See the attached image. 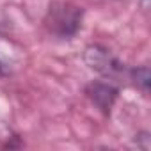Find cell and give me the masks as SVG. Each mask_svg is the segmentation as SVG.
Instances as JSON below:
<instances>
[{"mask_svg": "<svg viewBox=\"0 0 151 151\" xmlns=\"http://www.w3.org/2000/svg\"><path fill=\"white\" fill-rule=\"evenodd\" d=\"M87 100L105 116H109L119 98V87L112 80H93L84 89Z\"/></svg>", "mask_w": 151, "mask_h": 151, "instance_id": "cell-3", "label": "cell"}, {"mask_svg": "<svg viewBox=\"0 0 151 151\" xmlns=\"http://www.w3.org/2000/svg\"><path fill=\"white\" fill-rule=\"evenodd\" d=\"M84 22V9L77 4L64 2V0H53L48 4L46 14L43 18V25L48 34L59 39H71L75 37Z\"/></svg>", "mask_w": 151, "mask_h": 151, "instance_id": "cell-1", "label": "cell"}, {"mask_svg": "<svg viewBox=\"0 0 151 151\" xmlns=\"http://www.w3.org/2000/svg\"><path fill=\"white\" fill-rule=\"evenodd\" d=\"M82 59H84V64L91 71L98 73L100 77H103L107 80L119 82L123 78H128L130 68L103 45H87L84 48Z\"/></svg>", "mask_w": 151, "mask_h": 151, "instance_id": "cell-2", "label": "cell"}, {"mask_svg": "<svg viewBox=\"0 0 151 151\" xmlns=\"http://www.w3.org/2000/svg\"><path fill=\"white\" fill-rule=\"evenodd\" d=\"M137 139H135V142H137V146L139 147H142V149H149V146H151V142H149V133L147 132H140L139 135H135Z\"/></svg>", "mask_w": 151, "mask_h": 151, "instance_id": "cell-5", "label": "cell"}, {"mask_svg": "<svg viewBox=\"0 0 151 151\" xmlns=\"http://www.w3.org/2000/svg\"><path fill=\"white\" fill-rule=\"evenodd\" d=\"M133 87H137L142 94H149V86H151V71H149V66H137V68H132L128 69V78Z\"/></svg>", "mask_w": 151, "mask_h": 151, "instance_id": "cell-4", "label": "cell"}]
</instances>
